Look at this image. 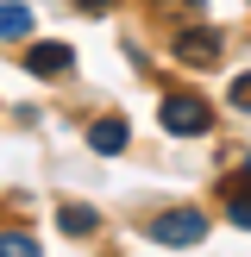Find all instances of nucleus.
Segmentation results:
<instances>
[{"instance_id": "obj_1", "label": "nucleus", "mask_w": 251, "mask_h": 257, "mask_svg": "<svg viewBox=\"0 0 251 257\" xmlns=\"http://www.w3.org/2000/svg\"><path fill=\"white\" fill-rule=\"evenodd\" d=\"M207 125H213V107H207V100H195V94H170V100H163V132L201 138Z\"/></svg>"}, {"instance_id": "obj_2", "label": "nucleus", "mask_w": 251, "mask_h": 257, "mask_svg": "<svg viewBox=\"0 0 251 257\" xmlns=\"http://www.w3.org/2000/svg\"><path fill=\"white\" fill-rule=\"evenodd\" d=\"M151 238H157V245H201V238H207V220H201L195 207H176V213H163V220H151Z\"/></svg>"}, {"instance_id": "obj_3", "label": "nucleus", "mask_w": 251, "mask_h": 257, "mask_svg": "<svg viewBox=\"0 0 251 257\" xmlns=\"http://www.w3.org/2000/svg\"><path fill=\"white\" fill-rule=\"evenodd\" d=\"M69 63H75V50H69V44H57V38H44V44L25 50V69H32V75H63Z\"/></svg>"}, {"instance_id": "obj_4", "label": "nucleus", "mask_w": 251, "mask_h": 257, "mask_svg": "<svg viewBox=\"0 0 251 257\" xmlns=\"http://www.w3.org/2000/svg\"><path fill=\"white\" fill-rule=\"evenodd\" d=\"M176 57H182L188 69H207V63L220 57V32H182L176 38Z\"/></svg>"}, {"instance_id": "obj_5", "label": "nucleus", "mask_w": 251, "mask_h": 257, "mask_svg": "<svg viewBox=\"0 0 251 257\" xmlns=\"http://www.w3.org/2000/svg\"><path fill=\"white\" fill-rule=\"evenodd\" d=\"M88 145H94L100 157H113V151L132 145V132H126V119H94V125H88Z\"/></svg>"}, {"instance_id": "obj_6", "label": "nucleus", "mask_w": 251, "mask_h": 257, "mask_svg": "<svg viewBox=\"0 0 251 257\" xmlns=\"http://www.w3.org/2000/svg\"><path fill=\"white\" fill-rule=\"evenodd\" d=\"M0 38H32V7L0 0Z\"/></svg>"}, {"instance_id": "obj_7", "label": "nucleus", "mask_w": 251, "mask_h": 257, "mask_svg": "<svg viewBox=\"0 0 251 257\" xmlns=\"http://www.w3.org/2000/svg\"><path fill=\"white\" fill-rule=\"evenodd\" d=\"M57 226H63L69 238H88V232L100 226V213H94V207H63V213H57Z\"/></svg>"}, {"instance_id": "obj_8", "label": "nucleus", "mask_w": 251, "mask_h": 257, "mask_svg": "<svg viewBox=\"0 0 251 257\" xmlns=\"http://www.w3.org/2000/svg\"><path fill=\"white\" fill-rule=\"evenodd\" d=\"M226 220L251 232V188H238V182H232V195H226Z\"/></svg>"}, {"instance_id": "obj_9", "label": "nucleus", "mask_w": 251, "mask_h": 257, "mask_svg": "<svg viewBox=\"0 0 251 257\" xmlns=\"http://www.w3.org/2000/svg\"><path fill=\"white\" fill-rule=\"evenodd\" d=\"M0 257H38V238L32 232H0Z\"/></svg>"}, {"instance_id": "obj_10", "label": "nucleus", "mask_w": 251, "mask_h": 257, "mask_svg": "<svg viewBox=\"0 0 251 257\" xmlns=\"http://www.w3.org/2000/svg\"><path fill=\"white\" fill-rule=\"evenodd\" d=\"M226 100H232V107H245V113H251V75H238V82H232V94H226Z\"/></svg>"}, {"instance_id": "obj_11", "label": "nucleus", "mask_w": 251, "mask_h": 257, "mask_svg": "<svg viewBox=\"0 0 251 257\" xmlns=\"http://www.w3.org/2000/svg\"><path fill=\"white\" fill-rule=\"evenodd\" d=\"M75 7H88V13H107V7H113V0H75Z\"/></svg>"}, {"instance_id": "obj_12", "label": "nucleus", "mask_w": 251, "mask_h": 257, "mask_svg": "<svg viewBox=\"0 0 251 257\" xmlns=\"http://www.w3.org/2000/svg\"><path fill=\"white\" fill-rule=\"evenodd\" d=\"M238 188H251V163H245V170H238Z\"/></svg>"}]
</instances>
